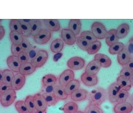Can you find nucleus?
<instances>
[{
  "label": "nucleus",
  "instance_id": "obj_55",
  "mask_svg": "<svg viewBox=\"0 0 133 113\" xmlns=\"http://www.w3.org/2000/svg\"><path fill=\"white\" fill-rule=\"evenodd\" d=\"M2 77H3V72L0 70V83L2 82Z\"/></svg>",
  "mask_w": 133,
  "mask_h": 113
},
{
  "label": "nucleus",
  "instance_id": "obj_3",
  "mask_svg": "<svg viewBox=\"0 0 133 113\" xmlns=\"http://www.w3.org/2000/svg\"><path fill=\"white\" fill-rule=\"evenodd\" d=\"M48 57V53L46 51L41 50L37 52L36 56L31 61V63L36 68H39L43 67L46 63Z\"/></svg>",
  "mask_w": 133,
  "mask_h": 113
},
{
  "label": "nucleus",
  "instance_id": "obj_22",
  "mask_svg": "<svg viewBox=\"0 0 133 113\" xmlns=\"http://www.w3.org/2000/svg\"><path fill=\"white\" fill-rule=\"evenodd\" d=\"M36 69V68L34 67L31 62H28L21 66L19 73L24 75H28L34 73Z\"/></svg>",
  "mask_w": 133,
  "mask_h": 113
},
{
  "label": "nucleus",
  "instance_id": "obj_43",
  "mask_svg": "<svg viewBox=\"0 0 133 113\" xmlns=\"http://www.w3.org/2000/svg\"><path fill=\"white\" fill-rule=\"evenodd\" d=\"M85 113H104V112L99 106L90 104L86 108Z\"/></svg>",
  "mask_w": 133,
  "mask_h": 113
},
{
  "label": "nucleus",
  "instance_id": "obj_60",
  "mask_svg": "<svg viewBox=\"0 0 133 113\" xmlns=\"http://www.w3.org/2000/svg\"></svg>",
  "mask_w": 133,
  "mask_h": 113
},
{
  "label": "nucleus",
  "instance_id": "obj_39",
  "mask_svg": "<svg viewBox=\"0 0 133 113\" xmlns=\"http://www.w3.org/2000/svg\"><path fill=\"white\" fill-rule=\"evenodd\" d=\"M10 28L11 31H16L21 34V25L19 19H12L10 22Z\"/></svg>",
  "mask_w": 133,
  "mask_h": 113
},
{
  "label": "nucleus",
  "instance_id": "obj_7",
  "mask_svg": "<svg viewBox=\"0 0 133 113\" xmlns=\"http://www.w3.org/2000/svg\"><path fill=\"white\" fill-rule=\"evenodd\" d=\"M25 82V75L19 73L14 76L11 82V87L15 91H19L24 86Z\"/></svg>",
  "mask_w": 133,
  "mask_h": 113
},
{
  "label": "nucleus",
  "instance_id": "obj_51",
  "mask_svg": "<svg viewBox=\"0 0 133 113\" xmlns=\"http://www.w3.org/2000/svg\"><path fill=\"white\" fill-rule=\"evenodd\" d=\"M5 34V29L2 26L0 25V40H2Z\"/></svg>",
  "mask_w": 133,
  "mask_h": 113
},
{
  "label": "nucleus",
  "instance_id": "obj_49",
  "mask_svg": "<svg viewBox=\"0 0 133 113\" xmlns=\"http://www.w3.org/2000/svg\"><path fill=\"white\" fill-rule=\"evenodd\" d=\"M11 88H12L11 87H8L2 82L0 83V92L2 93H3L4 92H5Z\"/></svg>",
  "mask_w": 133,
  "mask_h": 113
},
{
  "label": "nucleus",
  "instance_id": "obj_48",
  "mask_svg": "<svg viewBox=\"0 0 133 113\" xmlns=\"http://www.w3.org/2000/svg\"><path fill=\"white\" fill-rule=\"evenodd\" d=\"M53 87H52V86H43V87L42 89V90L44 91L43 93L53 92Z\"/></svg>",
  "mask_w": 133,
  "mask_h": 113
},
{
  "label": "nucleus",
  "instance_id": "obj_19",
  "mask_svg": "<svg viewBox=\"0 0 133 113\" xmlns=\"http://www.w3.org/2000/svg\"><path fill=\"white\" fill-rule=\"evenodd\" d=\"M94 60L99 61L101 64V67L105 68L109 67L112 64L111 59L105 54H97L94 57Z\"/></svg>",
  "mask_w": 133,
  "mask_h": 113
},
{
  "label": "nucleus",
  "instance_id": "obj_8",
  "mask_svg": "<svg viewBox=\"0 0 133 113\" xmlns=\"http://www.w3.org/2000/svg\"><path fill=\"white\" fill-rule=\"evenodd\" d=\"M85 64L84 60L80 57L75 56L69 59L67 62V66L71 70H80Z\"/></svg>",
  "mask_w": 133,
  "mask_h": 113
},
{
  "label": "nucleus",
  "instance_id": "obj_15",
  "mask_svg": "<svg viewBox=\"0 0 133 113\" xmlns=\"http://www.w3.org/2000/svg\"><path fill=\"white\" fill-rule=\"evenodd\" d=\"M7 63L10 69L15 73H19L20 67L21 66L17 57L13 55L9 56L7 59Z\"/></svg>",
  "mask_w": 133,
  "mask_h": 113
},
{
  "label": "nucleus",
  "instance_id": "obj_20",
  "mask_svg": "<svg viewBox=\"0 0 133 113\" xmlns=\"http://www.w3.org/2000/svg\"><path fill=\"white\" fill-rule=\"evenodd\" d=\"M43 21L45 26L51 31L57 32L60 30L61 26L58 20L57 19H44Z\"/></svg>",
  "mask_w": 133,
  "mask_h": 113
},
{
  "label": "nucleus",
  "instance_id": "obj_17",
  "mask_svg": "<svg viewBox=\"0 0 133 113\" xmlns=\"http://www.w3.org/2000/svg\"><path fill=\"white\" fill-rule=\"evenodd\" d=\"M88 92L84 89H78L70 95L71 99L76 102H81L87 98Z\"/></svg>",
  "mask_w": 133,
  "mask_h": 113
},
{
  "label": "nucleus",
  "instance_id": "obj_37",
  "mask_svg": "<svg viewBox=\"0 0 133 113\" xmlns=\"http://www.w3.org/2000/svg\"><path fill=\"white\" fill-rule=\"evenodd\" d=\"M76 42L81 49L87 51L91 43L90 42L82 38L80 36L77 37Z\"/></svg>",
  "mask_w": 133,
  "mask_h": 113
},
{
  "label": "nucleus",
  "instance_id": "obj_46",
  "mask_svg": "<svg viewBox=\"0 0 133 113\" xmlns=\"http://www.w3.org/2000/svg\"><path fill=\"white\" fill-rule=\"evenodd\" d=\"M18 59L21 65L28 62L30 60L29 54L24 52L20 53L19 55L18 56Z\"/></svg>",
  "mask_w": 133,
  "mask_h": 113
},
{
  "label": "nucleus",
  "instance_id": "obj_47",
  "mask_svg": "<svg viewBox=\"0 0 133 113\" xmlns=\"http://www.w3.org/2000/svg\"><path fill=\"white\" fill-rule=\"evenodd\" d=\"M133 72V71H132L131 70L124 67L120 72V75L124 76L129 79Z\"/></svg>",
  "mask_w": 133,
  "mask_h": 113
},
{
  "label": "nucleus",
  "instance_id": "obj_4",
  "mask_svg": "<svg viewBox=\"0 0 133 113\" xmlns=\"http://www.w3.org/2000/svg\"><path fill=\"white\" fill-rule=\"evenodd\" d=\"M92 32L98 39H103L106 37L107 31L106 28L101 23L94 22L92 25Z\"/></svg>",
  "mask_w": 133,
  "mask_h": 113
},
{
  "label": "nucleus",
  "instance_id": "obj_54",
  "mask_svg": "<svg viewBox=\"0 0 133 113\" xmlns=\"http://www.w3.org/2000/svg\"><path fill=\"white\" fill-rule=\"evenodd\" d=\"M129 81H130L131 85L133 86V72L131 74V75L130 77L129 78Z\"/></svg>",
  "mask_w": 133,
  "mask_h": 113
},
{
  "label": "nucleus",
  "instance_id": "obj_2",
  "mask_svg": "<svg viewBox=\"0 0 133 113\" xmlns=\"http://www.w3.org/2000/svg\"><path fill=\"white\" fill-rule=\"evenodd\" d=\"M17 95L16 91L12 88L9 90L2 93L0 102L1 105L3 106H10L13 104L14 102L16 99Z\"/></svg>",
  "mask_w": 133,
  "mask_h": 113
},
{
  "label": "nucleus",
  "instance_id": "obj_52",
  "mask_svg": "<svg viewBox=\"0 0 133 113\" xmlns=\"http://www.w3.org/2000/svg\"><path fill=\"white\" fill-rule=\"evenodd\" d=\"M127 48V49L128 50V51H129V52L130 54H133V44L130 43L129 44H128L127 47L126 46Z\"/></svg>",
  "mask_w": 133,
  "mask_h": 113
},
{
  "label": "nucleus",
  "instance_id": "obj_40",
  "mask_svg": "<svg viewBox=\"0 0 133 113\" xmlns=\"http://www.w3.org/2000/svg\"><path fill=\"white\" fill-rule=\"evenodd\" d=\"M20 46L22 49L23 52L27 54H29L30 52H31L33 49V46L31 44V43L26 38H24Z\"/></svg>",
  "mask_w": 133,
  "mask_h": 113
},
{
  "label": "nucleus",
  "instance_id": "obj_26",
  "mask_svg": "<svg viewBox=\"0 0 133 113\" xmlns=\"http://www.w3.org/2000/svg\"><path fill=\"white\" fill-rule=\"evenodd\" d=\"M53 93L60 100H65L68 97L65 91V87L61 86L59 84L55 85L53 87Z\"/></svg>",
  "mask_w": 133,
  "mask_h": 113
},
{
  "label": "nucleus",
  "instance_id": "obj_25",
  "mask_svg": "<svg viewBox=\"0 0 133 113\" xmlns=\"http://www.w3.org/2000/svg\"><path fill=\"white\" fill-rule=\"evenodd\" d=\"M14 75L13 72L11 70L8 69L4 70L3 72L2 83L8 87H11V82Z\"/></svg>",
  "mask_w": 133,
  "mask_h": 113
},
{
  "label": "nucleus",
  "instance_id": "obj_44",
  "mask_svg": "<svg viewBox=\"0 0 133 113\" xmlns=\"http://www.w3.org/2000/svg\"><path fill=\"white\" fill-rule=\"evenodd\" d=\"M129 96V93L128 91L123 89H121L120 93H119L117 102L120 103V102H126L128 99Z\"/></svg>",
  "mask_w": 133,
  "mask_h": 113
},
{
  "label": "nucleus",
  "instance_id": "obj_14",
  "mask_svg": "<svg viewBox=\"0 0 133 113\" xmlns=\"http://www.w3.org/2000/svg\"><path fill=\"white\" fill-rule=\"evenodd\" d=\"M82 82L87 87H93L97 85L98 79L96 75H89L85 72L83 73L81 76Z\"/></svg>",
  "mask_w": 133,
  "mask_h": 113
},
{
  "label": "nucleus",
  "instance_id": "obj_1",
  "mask_svg": "<svg viewBox=\"0 0 133 113\" xmlns=\"http://www.w3.org/2000/svg\"><path fill=\"white\" fill-rule=\"evenodd\" d=\"M87 98L89 100L90 104L100 106L107 99L108 93L106 89L101 87H97L88 94Z\"/></svg>",
  "mask_w": 133,
  "mask_h": 113
},
{
  "label": "nucleus",
  "instance_id": "obj_41",
  "mask_svg": "<svg viewBox=\"0 0 133 113\" xmlns=\"http://www.w3.org/2000/svg\"><path fill=\"white\" fill-rule=\"evenodd\" d=\"M15 108L19 113H30L27 109L25 101H17L15 104Z\"/></svg>",
  "mask_w": 133,
  "mask_h": 113
},
{
  "label": "nucleus",
  "instance_id": "obj_29",
  "mask_svg": "<svg viewBox=\"0 0 133 113\" xmlns=\"http://www.w3.org/2000/svg\"><path fill=\"white\" fill-rule=\"evenodd\" d=\"M64 46L63 41L60 39H56L51 43L50 49L52 52L58 53L60 52Z\"/></svg>",
  "mask_w": 133,
  "mask_h": 113
},
{
  "label": "nucleus",
  "instance_id": "obj_58",
  "mask_svg": "<svg viewBox=\"0 0 133 113\" xmlns=\"http://www.w3.org/2000/svg\"><path fill=\"white\" fill-rule=\"evenodd\" d=\"M85 113V112H82V111H77V112H75V113Z\"/></svg>",
  "mask_w": 133,
  "mask_h": 113
},
{
  "label": "nucleus",
  "instance_id": "obj_42",
  "mask_svg": "<svg viewBox=\"0 0 133 113\" xmlns=\"http://www.w3.org/2000/svg\"><path fill=\"white\" fill-rule=\"evenodd\" d=\"M80 36L82 38L90 42L91 43L97 41V39L94 35L90 31H84L82 32L80 35Z\"/></svg>",
  "mask_w": 133,
  "mask_h": 113
},
{
  "label": "nucleus",
  "instance_id": "obj_32",
  "mask_svg": "<svg viewBox=\"0 0 133 113\" xmlns=\"http://www.w3.org/2000/svg\"><path fill=\"white\" fill-rule=\"evenodd\" d=\"M20 21L21 25V34L23 37H29L31 35V26L30 23L24 22L22 19Z\"/></svg>",
  "mask_w": 133,
  "mask_h": 113
},
{
  "label": "nucleus",
  "instance_id": "obj_59",
  "mask_svg": "<svg viewBox=\"0 0 133 113\" xmlns=\"http://www.w3.org/2000/svg\"><path fill=\"white\" fill-rule=\"evenodd\" d=\"M1 96H2V93L0 92V100H1Z\"/></svg>",
  "mask_w": 133,
  "mask_h": 113
},
{
  "label": "nucleus",
  "instance_id": "obj_53",
  "mask_svg": "<svg viewBox=\"0 0 133 113\" xmlns=\"http://www.w3.org/2000/svg\"><path fill=\"white\" fill-rule=\"evenodd\" d=\"M127 100L128 102H129L133 107V93L129 95Z\"/></svg>",
  "mask_w": 133,
  "mask_h": 113
},
{
  "label": "nucleus",
  "instance_id": "obj_27",
  "mask_svg": "<svg viewBox=\"0 0 133 113\" xmlns=\"http://www.w3.org/2000/svg\"><path fill=\"white\" fill-rule=\"evenodd\" d=\"M31 26V36L32 37H35L41 31L42 24L40 20L38 19H32L31 22L30 23Z\"/></svg>",
  "mask_w": 133,
  "mask_h": 113
},
{
  "label": "nucleus",
  "instance_id": "obj_50",
  "mask_svg": "<svg viewBox=\"0 0 133 113\" xmlns=\"http://www.w3.org/2000/svg\"><path fill=\"white\" fill-rule=\"evenodd\" d=\"M125 67L133 72V58L131 57L130 60L125 66Z\"/></svg>",
  "mask_w": 133,
  "mask_h": 113
},
{
  "label": "nucleus",
  "instance_id": "obj_34",
  "mask_svg": "<svg viewBox=\"0 0 133 113\" xmlns=\"http://www.w3.org/2000/svg\"><path fill=\"white\" fill-rule=\"evenodd\" d=\"M25 105L30 113H36L38 110L35 106L34 102L33 96H28L25 100Z\"/></svg>",
  "mask_w": 133,
  "mask_h": 113
},
{
  "label": "nucleus",
  "instance_id": "obj_21",
  "mask_svg": "<svg viewBox=\"0 0 133 113\" xmlns=\"http://www.w3.org/2000/svg\"><path fill=\"white\" fill-rule=\"evenodd\" d=\"M42 96L46 100L48 106H54L60 100L53 92L43 93Z\"/></svg>",
  "mask_w": 133,
  "mask_h": 113
},
{
  "label": "nucleus",
  "instance_id": "obj_24",
  "mask_svg": "<svg viewBox=\"0 0 133 113\" xmlns=\"http://www.w3.org/2000/svg\"><path fill=\"white\" fill-rule=\"evenodd\" d=\"M130 31V26L126 23L120 25L116 30V35L119 39L125 38Z\"/></svg>",
  "mask_w": 133,
  "mask_h": 113
},
{
  "label": "nucleus",
  "instance_id": "obj_30",
  "mask_svg": "<svg viewBox=\"0 0 133 113\" xmlns=\"http://www.w3.org/2000/svg\"><path fill=\"white\" fill-rule=\"evenodd\" d=\"M116 83L121 87L122 89L125 90L127 91L130 90L132 85L129 80L126 78L120 75L117 80Z\"/></svg>",
  "mask_w": 133,
  "mask_h": 113
},
{
  "label": "nucleus",
  "instance_id": "obj_35",
  "mask_svg": "<svg viewBox=\"0 0 133 113\" xmlns=\"http://www.w3.org/2000/svg\"><path fill=\"white\" fill-rule=\"evenodd\" d=\"M125 47V45L123 43L118 42L110 47L109 49V52L112 55L118 54L123 50Z\"/></svg>",
  "mask_w": 133,
  "mask_h": 113
},
{
  "label": "nucleus",
  "instance_id": "obj_38",
  "mask_svg": "<svg viewBox=\"0 0 133 113\" xmlns=\"http://www.w3.org/2000/svg\"><path fill=\"white\" fill-rule=\"evenodd\" d=\"M102 46L101 42L99 41H96L92 42L89 47L87 52L88 53L91 55L97 53Z\"/></svg>",
  "mask_w": 133,
  "mask_h": 113
},
{
  "label": "nucleus",
  "instance_id": "obj_12",
  "mask_svg": "<svg viewBox=\"0 0 133 113\" xmlns=\"http://www.w3.org/2000/svg\"><path fill=\"white\" fill-rule=\"evenodd\" d=\"M34 102L35 106L38 111H44L47 109V103L41 93H37L33 96Z\"/></svg>",
  "mask_w": 133,
  "mask_h": 113
},
{
  "label": "nucleus",
  "instance_id": "obj_31",
  "mask_svg": "<svg viewBox=\"0 0 133 113\" xmlns=\"http://www.w3.org/2000/svg\"><path fill=\"white\" fill-rule=\"evenodd\" d=\"M42 82L43 86L54 87L57 84V79L53 74H48L43 78Z\"/></svg>",
  "mask_w": 133,
  "mask_h": 113
},
{
  "label": "nucleus",
  "instance_id": "obj_36",
  "mask_svg": "<svg viewBox=\"0 0 133 113\" xmlns=\"http://www.w3.org/2000/svg\"><path fill=\"white\" fill-rule=\"evenodd\" d=\"M78 105L73 102L66 104L63 107V111L65 113H74L78 110Z\"/></svg>",
  "mask_w": 133,
  "mask_h": 113
},
{
  "label": "nucleus",
  "instance_id": "obj_13",
  "mask_svg": "<svg viewBox=\"0 0 133 113\" xmlns=\"http://www.w3.org/2000/svg\"><path fill=\"white\" fill-rule=\"evenodd\" d=\"M101 67V64L99 61L92 60L87 66L85 73L89 75H96L100 70Z\"/></svg>",
  "mask_w": 133,
  "mask_h": 113
},
{
  "label": "nucleus",
  "instance_id": "obj_56",
  "mask_svg": "<svg viewBox=\"0 0 133 113\" xmlns=\"http://www.w3.org/2000/svg\"><path fill=\"white\" fill-rule=\"evenodd\" d=\"M129 43H131V44H133V37H132V38H131V39L129 40Z\"/></svg>",
  "mask_w": 133,
  "mask_h": 113
},
{
  "label": "nucleus",
  "instance_id": "obj_23",
  "mask_svg": "<svg viewBox=\"0 0 133 113\" xmlns=\"http://www.w3.org/2000/svg\"><path fill=\"white\" fill-rule=\"evenodd\" d=\"M81 22L79 19H71L69 24V29L73 32L75 35H78L81 29Z\"/></svg>",
  "mask_w": 133,
  "mask_h": 113
},
{
  "label": "nucleus",
  "instance_id": "obj_10",
  "mask_svg": "<svg viewBox=\"0 0 133 113\" xmlns=\"http://www.w3.org/2000/svg\"><path fill=\"white\" fill-rule=\"evenodd\" d=\"M121 89V87L116 82L111 85L108 92V98L110 102L112 103L117 102L119 93Z\"/></svg>",
  "mask_w": 133,
  "mask_h": 113
},
{
  "label": "nucleus",
  "instance_id": "obj_45",
  "mask_svg": "<svg viewBox=\"0 0 133 113\" xmlns=\"http://www.w3.org/2000/svg\"><path fill=\"white\" fill-rule=\"evenodd\" d=\"M23 52L22 49L20 45H15L14 44H12L11 46V53L13 54V55L17 57L19 55L20 53Z\"/></svg>",
  "mask_w": 133,
  "mask_h": 113
},
{
  "label": "nucleus",
  "instance_id": "obj_33",
  "mask_svg": "<svg viewBox=\"0 0 133 113\" xmlns=\"http://www.w3.org/2000/svg\"><path fill=\"white\" fill-rule=\"evenodd\" d=\"M10 38L13 44L18 45H20L21 44L24 39L23 36L21 34L16 31H11L10 33Z\"/></svg>",
  "mask_w": 133,
  "mask_h": 113
},
{
  "label": "nucleus",
  "instance_id": "obj_11",
  "mask_svg": "<svg viewBox=\"0 0 133 113\" xmlns=\"http://www.w3.org/2000/svg\"><path fill=\"white\" fill-rule=\"evenodd\" d=\"M133 107L129 102H123L118 103L114 108L115 113H131Z\"/></svg>",
  "mask_w": 133,
  "mask_h": 113
},
{
  "label": "nucleus",
  "instance_id": "obj_16",
  "mask_svg": "<svg viewBox=\"0 0 133 113\" xmlns=\"http://www.w3.org/2000/svg\"><path fill=\"white\" fill-rule=\"evenodd\" d=\"M131 58V54L127 49L126 47L118 54L117 61L120 65L125 66Z\"/></svg>",
  "mask_w": 133,
  "mask_h": 113
},
{
  "label": "nucleus",
  "instance_id": "obj_28",
  "mask_svg": "<svg viewBox=\"0 0 133 113\" xmlns=\"http://www.w3.org/2000/svg\"><path fill=\"white\" fill-rule=\"evenodd\" d=\"M80 87V81L77 80H74L70 82L65 87V92L68 96L71 95L75 91L79 88Z\"/></svg>",
  "mask_w": 133,
  "mask_h": 113
},
{
  "label": "nucleus",
  "instance_id": "obj_6",
  "mask_svg": "<svg viewBox=\"0 0 133 113\" xmlns=\"http://www.w3.org/2000/svg\"><path fill=\"white\" fill-rule=\"evenodd\" d=\"M75 73L71 69H66L60 75L59 79V85L64 87L71 81L74 80Z\"/></svg>",
  "mask_w": 133,
  "mask_h": 113
},
{
  "label": "nucleus",
  "instance_id": "obj_9",
  "mask_svg": "<svg viewBox=\"0 0 133 113\" xmlns=\"http://www.w3.org/2000/svg\"><path fill=\"white\" fill-rule=\"evenodd\" d=\"M62 40L68 45H73L76 42L77 37L72 31L69 29H64L61 32Z\"/></svg>",
  "mask_w": 133,
  "mask_h": 113
},
{
  "label": "nucleus",
  "instance_id": "obj_57",
  "mask_svg": "<svg viewBox=\"0 0 133 113\" xmlns=\"http://www.w3.org/2000/svg\"><path fill=\"white\" fill-rule=\"evenodd\" d=\"M36 113H46V111H38Z\"/></svg>",
  "mask_w": 133,
  "mask_h": 113
},
{
  "label": "nucleus",
  "instance_id": "obj_18",
  "mask_svg": "<svg viewBox=\"0 0 133 113\" xmlns=\"http://www.w3.org/2000/svg\"><path fill=\"white\" fill-rule=\"evenodd\" d=\"M106 43L108 46H111L113 44L119 42V39L116 35V29H111L107 32L106 36Z\"/></svg>",
  "mask_w": 133,
  "mask_h": 113
},
{
  "label": "nucleus",
  "instance_id": "obj_5",
  "mask_svg": "<svg viewBox=\"0 0 133 113\" xmlns=\"http://www.w3.org/2000/svg\"><path fill=\"white\" fill-rule=\"evenodd\" d=\"M52 34L47 29H42L40 33L34 37L35 42L40 45L47 43L51 38Z\"/></svg>",
  "mask_w": 133,
  "mask_h": 113
}]
</instances>
